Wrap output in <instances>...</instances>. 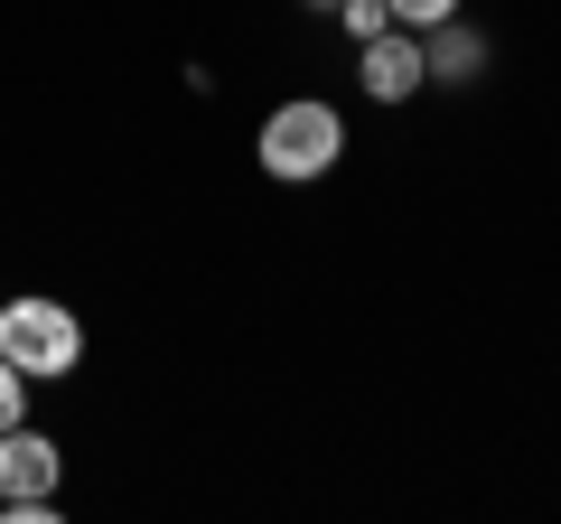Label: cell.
I'll use <instances>...</instances> for the list:
<instances>
[{
  "instance_id": "1",
  "label": "cell",
  "mask_w": 561,
  "mask_h": 524,
  "mask_svg": "<svg viewBox=\"0 0 561 524\" xmlns=\"http://www.w3.org/2000/svg\"><path fill=\"white\" fill-rule=\"evenodd\" d=\"M0 356L20 365L28 384H57L84 365V319L66 300H38V291H20V300H0Z\"/></svg>"
},
{
  "instance_id": "2",
  "label": "cell",
  "mask_w": 561,
  "mask_h": 524,
  "mask_svg": "<svg viewBox=\"0 0 561 524\" xmlns=\"http://www.w3.org/2000/svg\"><path fill=\"white\" fill-rule=\"evenodd\" d=\"M262 169H272L280 187H309V179H328V169L346 160V122H337V103H319V94H300V103H280L272 122H262Z\"/></svg>"
},
{
  "instance_id": "3",
  "label": "cell",
  "mask_w": 561,
  "mask_h": 524,
  "mask_svg": "<svg viewBox=\"0 0 561 524\" xmlns=\"http://www.w3.org/2000/svg\"><path fill=\"white\" fill-rule=\"evenodd\" d=\"M356 76L375 103H412L421 84H431V57H421V29H383V38L356 47Z\"/></svg>"
},
{
  "instance_id": "4",
  "label": "cell",
  "mask_w": 561,
  "mask_h": 524,
  "mask_svg": "<svg viewBox=\"0 0 561 524\" xmlns=\"http://www.w3.org/2000/svg\"><path fill=\"white\" fill-rule=\"evenodd\" d=\"M57 478H66V459H57V441H38V431H0V505L10 497H57Z\"/></svg>"
},
{
  "instance_id": "5",
  "label": "cell",
  "mask_w": 561,
  "mask_h": 524,
  "mask_svg": "<svg viewBox=\"0 0 561 524\" xmlns=\"http://www.w3.org/2000/svg\"><path fill=\"white\" fill-rule=\"evenodd\" d=\"M421 57H431V84H478V76H486V38H478L468 20L421 29Z\"/></svg>"
},
{
  "instance_id": "6",
  "label": "cell",
  "mask_w": 561,
  "mask_h": 524,
  "mask_svg": "<svg viewBox=\"0 0 561 524\" xmlns=\"http://www.w3.org/2000/svg\"><path fill=\"white\" fill-rule=\"evenodd\" d=\"M337 29H346V38H383V29H393V10H383V0H346V10H337Z\"/></svg>"
},
{
  "instance_id": "7",
  "label": "cell",
  "mask_w": 561,
  "mask_h": 524,
  "mask_svg": "<svg viewBox=\"0 0 561 524\" xmlns=\"http://www.w3.org/2000/svg\"><path fill=\"white\" fill-rule=\"evenodd\" d=\"M393 10V29H440V20H459V0H383Z\"/></svg>"
},
{
  "instance_id": "8",
  "label": "cell",
  "mask_w": 561,
  "mask_h": 524,
  "mask_svg": "<svg viewBox=\"0 0 561 524\" xmlns=\"http://www.w3.org/2000/svg\"><path fill=\"white\" fill-rule=\"evenodd\" d=\"M20 422H28V375L0 356V431H20Z\"/></svg>"
},
{
  "instance_id": "9",
  "label": "cell",
  "mask_w": 561,
  "mask_h": 524,
  "mask_svg": "<svg viewBox=\"0 0 561 524\" xmlns=\"http://www.w3.org/2000/svg\"><path fill=\"white\" fill-rule=\"evenodd\" d=\"M309 10H328V20H337V10H346V0H309Z\"/></svg>"
}]
</instances>
